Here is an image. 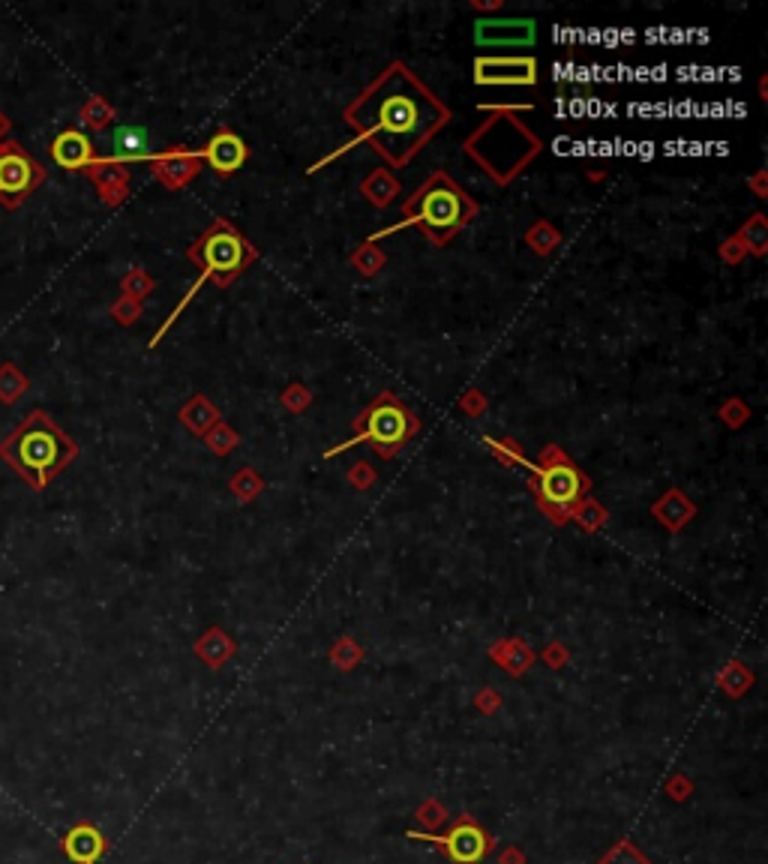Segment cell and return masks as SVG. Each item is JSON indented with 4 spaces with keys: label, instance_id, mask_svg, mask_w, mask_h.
<instances>
[{
    "label": "cell",
    "instance_id": "cell-18",
    "mask_svg": "<svg viewBox=\"0 0 768 864\" xmlns=\"http://www.w3.org/2000/svg\"><path fill=\"white\" fill-rule=\"evenodd\" d=\"M499 864H525V858H523V853H520V850H508V853H502Z\"/></svg>",
    "mask_w": 768,
    "mask_h": 864
},
{
    "label": "cell",
    "instance_id": "cell-13",
    "mask_svg": "<svg viewBox=\"0 0 768 864\" xmlns=\"http://www.w3.org/2000/svg\"><path fill=\"white\" fill-rule=\"evenodd\" d=\"M204 160L211 162V169L216 171H235L246 160V145L237 139L235 132H216L204 150Z\"/></svg>",
    "mask_w": 768,
    "mask_h": 864
},
{
    "label": "cell",
    "instance_id": "cell-14",
    "mask_svg": "<svg viewBox=\"0 0 768 864\" xmlns=\"http://www.w3.org/2000/svg\"><path fill=\"white\" fill-rule=\"evenodd\" d=\"M115 157L118 160H145L148 157V132L139 127L115 129Z\"/></svg>",
    "mask_w": 768,
    "mask_h": 864
},
{
    "label": "cell",
    "instance_id": "cell-12",
    "mask_svg": "<svg viewBox=\"0 0 768 864\" xmlns=\"http://www.w3.org/2000/svg\"><path fill=\"white\" fill-rule=\"evenodd\" d=\"M52 160L61 166V169L78 171L85 169L94 162V145L87 139L85 132H78V129H66L61 132L52 145Z\"/></svg>",
    "mask_w": 768,
    "mask_h": 864
},
{
    "label": "cell",
    "instance_id": "cell-6",
    "mask_svg": "<svg viewBox=\"0 0 768 864\" xmlns=\"http://www.w3.org/2000/svg\"><path fill=\"white\" fill-rule=\"evenodd\" d=\"M192 256L202 262V267L207 274H216V277H228L232 270L244 265L246 249L241 244V237L232 235V232H211L207 237H202V244L195 246Z\"/></svg>",
    "mask_w": 768,
    "mask_h": 864
},
{
    "label": "cell",
    "instance_id": "cell-15",
    "mask_svg": "<svg viewBox=\"0 0 768 864\" xmlns=\"http://www.w3.org/2000/svg\"><path fill=\"white\" fill-rule=\"evenodd\" d=\"M600 864H651V862L630 841H619L607 855H604V858H600Z\"/></svg>",
    "mask_w": 768,
    "mask_h": 864
},
{
    "label": "cell",
    "instance_id": "cell-8",
    "mask_svg": "<svg viewBox=\"0 0 768 864\" xmlns=\"http://www.w3.org/2000/svg\"><path fill=\"white\" fill-rule=\"evenodd\" d=\"M408 436V420L406 412L394 403H382L375 406L366 420H363V438L375 441L378 448H394L403 438Z\"/></svg>",
    "mask_w": 768,
    "mask_h": 864
},
{
    "label": "cell",
    "instance_id": "cell-3",
    "mask_svg": "<svg viewBox=\"0 0 768 864\" xmlns=\"http://www.w3.org/2000/svg\"><path fill=\"white\" fill-rule=\"evenodd\" d=\"M412 214H415L412 220H417L441 244L462 223V202H459L457 190H450L448 183H436L424 190V195L412 207Z\"/></svg>",
    "mask_w": 768,
    "mask_h": 864
},
{
    "label": "cell",
    "instance_id": "cell-16",
    "mask_svg": "<svg viewBox=\"0 0 768 864\" xmlns=\"http://www.w3.org/2000/svg\"><path fill=\"white\" fill-rule=\"evenodd\" d=\"M417 820L424 822L427 829H438L441 822L448 820V811L441 808V801L427 799V801H424V804H420V808H417Z\"/></svg>",
    "mask_w": 768,
    "mask_h": 864
},
{
    "label": "cell",
    "instance_id": "cell-7",
    "mask_svg": "<svg viewBox=\"0 0 768 864\" xmlns=\"http://www.w3.org/2000/svg\"><path fill=\"white\" fill-rule=\"evenodd\" d=\"M478 85H534L537 64L532 57H480L474 64Z\"/></svg>",
    "mask_w": 768,
    "mask_h": 864
},
{
    "label": "cell",
    "instance_id": "cell-1",
    "mask_svg": "<svg viewBox=\"0 0 768 864\" xmlns=\"http://www.w3.org/2000/svg\"><path fill=\"white\" fill-rule=\"evenodd\" d=\"M445 111L406 70H391L349 108V124L366 132L396 166L441 127Z\"/></svg>",
    "mask_w": 768,
    "mask_h": 864
},
{
    "label": "cell",
    "instance_id": "cell-11",
    "mask_svg": "<svg viewBox=\"0 0 768 864\" xmlns=\"http://www.w3.org/2000/svg\"><path fill=\"white\" fill-rule=\"evenodd\" d=\"M64 853L73 864H96L106 855V838L90 822H78L66 832Z\"/></svg>",
    "mask_w": 768,
    "mask_h": 864
},
{
    "label": "cell",
    "instance_id": "cell-9",
    "mask_svg": "<svg viewBox=\"0 0 768 864\" xmlns=\"http://www.w3.org/2000/svg\"><path fill=\"white\" fill-rule=\"evenodd\" d=\"M480 45H532L534 43V22L525 19H487L474 28Z\"/></svg>",
    "mask_w": 768,
    "mask_h": 864
},
{
    "label": "cell",
    "instance_id": "cell-10",
    "mask_svg": "<svg viewBox=\"0 0 768 864\" xmlns=\"http://www.w3.org/2000/svg\"><path fill=\"white\" fill-rule=\"evenodd\" d=\"M537 487H541L544 502L570 504L583 490V478L567 462H558V466H550L537 474Z\"/></svg>",
    "mask_w": 768,
    "mask_h": 864
},
{
    "label": "cell",
    "instance_id": "cell-5",
    "mask_svg": "<svg viewBox=\"0 0 768 864\" xmlns=\"http://www.w3.org/2000/svg\"><path fill=\"white\" fill-rule=\"evenodd\" d=\"M40 181L43 171L19 145H0V202L15 207Z\"/></svg>",
    "mask_w": 768,
    "mask_h": 864
},
{
    "label": "cell",
    "instance_id": "cell-17",
    "mask_svg": "<svg viewBox=\"0 0 768 864\" xmlns=\"http://www.w3.org/2000/svg\"><path fill=\"white\" fill-rule=\"evenodd\" d=\"M691 790H694V787H691V780L684 778V775H675V778L666 783V792H670V799H675V801L687 799V796H691Z\"/></svg>",
    "mask_w": 768,
    "mask_h": 864
},
{
    "label": "cell",
    "instance_id": "cell-19",
    "mask_svg": "<svg viewBox=\"0 0 768 864\" xmlns=\"http://www.w3.org/2000/svg\"><path fill=\"white\" fill-rule=\"evenodd\" d=\"M3 132H7V120L0 118V136H3Z\"/></svg>",
    "mask_w": 768,
    "mask_h": 864
},
{
    "label": "cell",
    "instance_id": "cell-2",
    "mask_svg": "<svg viewBox=\"0 0 768 864\" xmlns=\"http://www.w3.org/2000/svg\"><path fill=\"white\" fill-rule=\"evenodd\" d=\"M0 457L7 466L19 471L33 490H43L54 471L64 469L75 457V445L43 412H36L0 445Z\"/></svg>",
    "mask_w": 768,
    "mask_h": 864
},
{
    "label": "cell",
    "instance_id": "cell-4",
    "mask_svg": "<svg viewBox=\"0 0 768 864\" xmlns=\"http://www.w3.org/2000/svg\"><path fill=\"white\" fill-rule=\"evenodd\" d=\"M408 841H427L441 846L448 858L454 864H480L487 858V853L492 850V838L483 829H480L478 822L462 820L459 825H454L448 834H424V832H408Z\"/></svg>",
    "mask_w": 768,
    "mask_h": 864
}]
</instances>
